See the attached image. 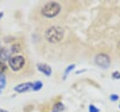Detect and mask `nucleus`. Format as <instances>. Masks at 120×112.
Masks as SVG:
<instances>
[{
  "mask_svg": "<svg viewBox=\"0 0 120 112\" xmlns=\"http://www.w3.org/2000/svg\"><path fill=\"white\" fill-rule=\"evenodd\" d=\"M32 87H33V83L31 82L22 83V84H19L18 86L14 87V90L18 93H22V92H26L29 89H32Z\"/></svg>",
  "mask_w": 120,
  "mask_h": 112,
  "instance_id": "39448f33",
  "label": "nucleus"
},
{
  "mask_svg": "<svg viewBox=\"0 0 120 112\" xmlns=\"http://www.w3.org/2000/svg\"><path fill=\"white\" fill-rule=\"evenodd\" d=\"M7 70V65L5 62L0 61V73H3L5 71Z\"/></svg>",
  "mask_w": 120,
  "mask_h": 112,
  "instance_id": "ddd939ff",
  "label": "nucleus"
},
{
  "mask_svg": "<svg viewBox=\"0 0 120 112\" xmlns=\"http://www.w3.org/2000/svg\"><path fill=\"white\" fill-rule=\"evenodd\" d=\"M61 10V6L56 2H48L41 8V14L47 18L55 17Z\"/></svg>",
  "mask_w": 120,
  "mask_h": 112,
  "instance_id": "f03ea898",
  "label": "nucleus"
},
{
  "mask_svg": "<svg viewBox=\"0 0 120 112\" xmlns=\"http://www.w3.org/2000/svg\"><path fill=\"white\" fill-rule=\"evenodd\" d=\"M0 94H1V89H0Z\"/></svg>",
  "mask_w": 120,
  "mask_h": 112,
  "instance_id": "6ab92c4d",
  "label": "nucleus"
},
{
  "mask_svg": "<svg viewBox=\"0 0 120 112\" xmlns=\"http://www.w3.org/2000/svg\"><path fill=\"white\" fill-rule=\"evenodd\" d=\"M0 112H8V111H6V110H4V109H0Z\"/></svg>",
  "mask_w": 120,
  "mask_h": 112,
  "instance_id": "a211bd4d",
  "label": "nucleus"
},
{
  "mask_svg": "<svg viewBox=\"0 0 120 112\" xmlns=\"http://www.w3.org/2000/svg\"><path fill=\"white\" fill-rule=\"evenodd\" d=\"M89 112H99V109L97 108L94 104H90L89 105Z\"/></svg>",
  "mask_w": 120,
  "mask_h": 112,
  "instance_id": "4468645a",
  "label": "nucleus"
},
{
  "mask_svg": "<svg viewBox=\"0 0 120 112\" xmlns=\"http://www.w3.org/2000/svg\"><path fill=\"white\" fill-rule=\"evenodd\" d=\"M112 76L114 79H120V72H113L112 73Z\"/></svg>",
  "mask_w": 120,
  "mask_h": 112,
  "instance_id": "2eb2a0df",
  "label": "nucleus"
},
{
  "mask_svg": "<svg viewBox=\"0 0 120 112\" xmlns=\"http://www.w3.org/2000/svg\"><path fill=\"white\" fill-rule=\"evenodd\" d=\"M64 110V104L62 103H56L52 106V112H61Z\"/></svg>",
  "mask_w": 120,
  "mask_h": 112,
  "instance_id": "6e6552de",
  "label": "nucleus"
},
{
  "mask_svg": "<svg viewBox=\"0 0 120 112\" xmlns=\"http://www.w3.org/2000/svg\"><path fill=\"white\" fill-rule=\"evenodd\" d=\"M42 86H43V84H42V82H41V81H36V82H34V83H33L32 89H33V90H35V91H38V90L41 89Z\"/></svg>",
  "mask_w": 120,
  "mask_h": 112,
  "instance_id": "1a4fd4ad",
  "label": "nucleus"
},
{
  "mask_svg": "<svg viewBox=\"0 0 120 112\" xmlns=\"http://www.w3.org/2000/svg\"><path fill=\"white\" fill-rule=\"evenodd\" d=\"M95 61H96V64L98 66L101 67L102 69L109 68V66L111 64V59H110L109 56L106 54H98V56H96Z\"/></svg>",
  "mask_w": 120,
  "mask_h": 112,
  "instance_id": "20e7f679",
  "label": "nucleus"
},
{
  "mask_svg": "<svg viewBox=\"0 0 120 112\" xmlns=\"http://www.w3.org/2000/svg\"><path fill=\"white\" fill-rule=\"evenodd\" d=\"M25 64V59L22 56H14L8 60V65L10 69L14 72H18L23 68Z\"/></svg>",
  "mask_w": 120,
  "mask_h": 112,
  "instance_id": "7ed1b4c3",
  "label": "nucleus"
},
{
  "mask_svg": "<svg viewBox=\"0 0 120 112\" xmlns=\"http://www.w3.org/2000/svg\"><path fill=\"white\" fill-rule=\"evenodd\" d=\"M21 51V46L19 44H14L11 47V53H19Z\"/></svg>",
  "mask_w": 120,
  "mask_h": 112,
  "instance_id": "f8f14e48",
  "label": "nucleus"
},
{
  "mask_svg": "<svg viewBox=\"0 0 120 112\" xmlns=\"http://www.w3.org/2000/svg\"><path fill=\"white\" fill-rule=\"evenodd\" d=\"M6 76L3 74V73H0V89L4 88L6 87Z\"/></svg>",
  "mask_w": 120,
  "mask_h": 112,
  "instance_id": "9b49d317",
  "label": "nucleus"
},
{
  "mask_svg": "<svg viewBox=\"0 0 120 112\" xmlns=\"http://www.w3.org/2000/svg\"><path fill=\"white\" fill-rule=\"evenodd\" d=\"M75 67H76V66H75L74 64H71V65L68 66V67H67V69L65 70V72H64V77H63V79H66V78H67V76L68 75V73H69V72H71V71H72V70H73Z\"/></svg>",
  "mask_w": 120,
  "mask_h": 112,
  "instance_id": "9d476101",
  "label": "nucleus"
},
{
  "mask_svg": "<svg viewBox=\"0 0 120 112\" xmlns=\"http://www.w3.org/2000/svg\"><path fill=\"white\" fill-rule=\"evenodd\" d=\"M11 58V51L7 48L0 49V61H7Z\"/></svg>",
  "mask_w": 120,
  "mask_h": 112,
  "instance_id": "423d86ee",
  "label": "nucleus"
},
{
  "mask_svg": "<svg viewBox=\"0 0 120 112\" xmlns=\"http://www.w3.org/2000/svg\"><path fill=\"white\" fill-rule=\"evenodd\" d=\"M110 99H111L112 101H117V100H118V96H117L116 94H112V95L110 96Z\"/></svg>",
  "mask_w": 120,
  "mask_h": 112,
  "instance_id": "dca6fc26",
  "label": "nucleus"
},
{
  "mask_svg": "<svg viewBox=\"0 0 120 112\" xmlns=\"http://www.w3.org/2000/svg\"><path fill=\"white\" fill-rule=\"evenodd\" d=\"M119 107H120V105H119Z\"/></svg>",
  "mask_w": 120,
  "mask_h": 112,
  "instance_id": "aec40b11",
  "label": "nucleus"
},
{
  "mask_svg": "<svg viewBox=\"0 0 120 112\" xmlns=\"http://www.w3.org/2000/svg\"><path fill=\"white\" fill-rule=\"evenodd\" d=\"M3 15H4V12H3V11H1V12H0V19L3 17Z\"/></svg>",
  "mask_w": 120,
  "mask_h": 112,
  "instance_id": "f3484780",
  "label": "nucleus"
},
{
  "mask_svg": "<svg viewBox=\"0 0 120 112\" xmlns=\"http://www.w3.org/2000/svg\"><path fill=\"white\" fill-rule=\"evenodd\" d=\"M64 34H65V30L62 27L58 25H53L46 30L45 38L51 43H57L63 40Z\"/></svg>",
  "mask_w": 120,
  "mask_h": 112,
  "instance_id": "f257e3e1",
  "label": "nucleus"
},
{
  "mask_svg": "<svg viewBox=\"0 0 120 112\" xmlns=\"http://www.w3.org/2000/svg\"><path fill=\"white\" fill-rule=\"evenodd\" d=\"M38 69L39 72H41L42 73H44L46 76H51V74H52V69L47 64L38 63Z\"/></svg>",
  "mask_w": 120,
  "mask_h": 112,
  "instance_id": "0eeeda50",
  "label": "nucleus"
}]
</instances>
